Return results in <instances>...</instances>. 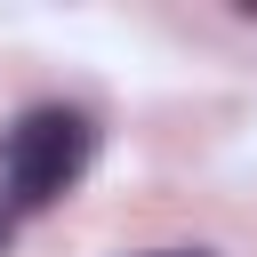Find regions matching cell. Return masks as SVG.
<instances>
[{
	"label": "cell",
	"instance_id": "cell-2",
	"mask_svg": "<svg viewBox=\"0 0 257 257\" xmlns=\"http://www.w3.org/2000/svg\"><path fill=\"white\" fill-rule=\"evenodd\" d=\"M145 257H209V249H145Z\"/></svg>",
	"mask_w": 257,
	"mask_h": 257
},
{
	"label": "cell",
	"instance_id": "cell-1",
	"mask_svg": "<svg viewBox=\"0 0 257 257\" xmlns=\"http://www.w3.org/2000/svg\"><path fill=\"white\" fill-rule=\"evenodd\" d=\"M96 161V112L80 104H24L0 128V209L8 217H40L56 209Z\"/></svg>",
	"mask_w": 257,
	"mask_h": 257
},
{
	"label": "cell",
	"instance_id": "cell-3",
	"mask_svg": "<svg viewBox=\"0 0 257 257\" xmlns=\"http://www.w3.org/2000/svg\"><path fill=\"white\" fill-rule=\"evenodd\" d=\"M8 233H16V217H8V209H0V257H8Z\"/></svg>",
	"mask_w": 257,
	"mask_h": 257
}]
</instances>
